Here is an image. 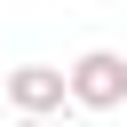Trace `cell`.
<instances>
[{"mask_svg":"<svg viewBox=\"0 0 127 127\" xmlns=\"http://www.w3.org/2000/svg\"><path fill=\"white\" fill-rule=\"evenodd\" d=\"M24 127H48V119H24Z\"/></svg>","mask_w":127,"mask_h":127,"instance_id":"obj_3","label":"cell"},{"mask_svg":"<svg viewBox=\"0 0 127 127\" xmlns=\"http://www.w3.org/2000/svg\"><path fill=\"white\" fill-rule=\"evenodd\" d=\"M8 103H16L24 119L64 111V64H16V71H8Z\"/></svg>","mask_w":127,"mask_h":127,"instance_id":"obj_2","label":"cell"},{"mask_svg":"<svg viewBox=\"0 0 127 127\" xmlns=\"http://www.w3.org/2000/svg\"><path fill=\"white\" fill-rule=\"evenodd\" d=\"M64 103H79V111H119V103H127V56H119V48H87L79 64H64Z\"/></svg>","mask_w":127,"mask_h":127,"instance_id":"obj_1","label":"cell"}]
</instances>
